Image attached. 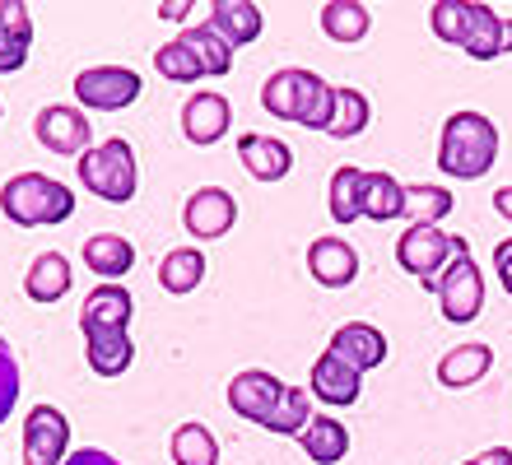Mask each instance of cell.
<instances>
[{
	"label": "cell",
	"instance_id": "1",
	"mask_svg": "<svg viewBox=\"0 0 512 465\" xmlns=\"http://www.w3.org/2000/svg\"><path fill=\"white\" fill-rule=\"evenodd\" d=\"M261 107L280 121H298V126H308V131H326L331 117H336V89L322 84L303 66H284L266 80Z\"/></svg>",
	"mask_w": 512,
	"mask_h": 465
},
{
	"label": "cell",
	"instance_id": "2",
	"mask_svg": "<svg viewBox=\"0 0 512 465\" xmlns=\"http://www.w3.org/2000/svg\"><path fill=\"white\" fill-rule=\"evenodd\" d=\"M499 159V126L485 112H452L443 121V140H438V168L447 177H485Z\"/></svg>",
	"mask_w": 512,
	"mask_h": 465
},
{
	"label": "cell",
	"instance_id": "3",
	"mask_svg": "<svg viewBox=\"0 0 512 465\" xmlns=\"http://www.w3.org/2000/svg\"><path fill=\"white\" fill-rule=\"evenodd\" d=\"M0 210L19 228H52L75 214V191L42 173H19L0 186Z\"/></svg>",
	"mask_w": 512,
	"mask_h": 465
},
{
	"label": "cell",
	"instance_id": "4",
	"mask_svg": "<svg viewBox=\"0 0 512 465\" xmlns=\"http://www.w3.org/2000/svg\"><path fill=\"white\" fill-rule=\"evenodd\" d=\"M80 182L89 186L98 200H108V205H126V200H135V186H140L135 149L126 145L122 135L103 140L98 149L80 154Z\"/></svg>",
	"mask_w": 512,
	"mask_h": 465
},
{
	"label": "cell",
	"instance_id": "5",
	"mask_svg": "<svg viewBox=\"0 0 512 465\" xmlns=\"http://www.w3.org/2000/svg\"><path fill=\"white\" fill-rule=\"evenodd\" d=\"M424 289L438 293V307H443V317L452 326H466V321L480 317V307H485V279H480V266H475V256H471V242H461L452 266L433 279V284H424Z\"/></svg>",
	"mask_w": 512,
	"mask_h": 465
},
{
	"label": "cell",
	"instance_id": "6",
	"mask_svg": "<svg viewBox=\"0 0 512 465\" xmlns=\"http://www.w3.org/2000/svg\"><path fill=\"white\" fill-rule=\"evenodd\" d=\"M461 242L466 238H452V233H443L438 224H410L401 233V242H396V266H401L405 275H415L419 284H433V279L452 266V256L461 252Z\"/></svg>",
	"mask_w": 512,
	"mask_h": 465
},
{
	"label": "cell",
	"instance_id": "7",
	"mask_svg": "<svg viewBox=\"0 0 512 465\" xmlns=\"http://www.w3.org/2000/svg\"><path fill=\"white\" fill-rule=\"evenodd\" d=\"M140 93H145V84L126 66H89L75 75V98L84 107H98V112H122Z\"/></svg>",
	"mask_w": 512,
	"mask_h": 465
},
{
	"label": "cell",
	"instance_id": "8",
	"mask_svg": "<svg viewBox=\"0 0 512 465\" xmlns=\"http://www.w3.org/2000/svg\"><path fill=\"white\" fill-rule=\"evenodd\" d=\"M70 424L56 405H33L24 419V465H66Z\"/></svg>",
	"mask_w": 512,
	"mask_h": 465
},
{
	"label": "cell",
	"instance_id": "9",
	"mask_svg": "<svg viewBox=\"0 0 512 465\" xmlns=\"http://www.w3.org/2000/svg\"><path fill=\"white\" fill-rule=\"evenodd\" d=\"M182 224H187L191 238L215 242L238 224V200H233L224 186H201V191H191L187 205H182Z\"/></svg>",
	"mask_w": 512,
	"mask_h": 465
},
{
	"label": "cell",
	"instance_id": "10",
	"mask_svg": "<svg viewBox=\"0 0 512 465\" xmlns=\"http://www.w3.org/2000/svg\"><path fill=\"white\" fill-rule=\"evenodd\" d=\"M280 400H284V382L266 368H247L229 382V410L238 414V419H247V424H256V428L275 414Z\"/></svg>",
	"mask_w": 512,
	"mask_h": 465
},
{
	"label": "cell",
	"instance_id": "11",
	"mask_svg": "<svg viewBox=\"0 0 512 465\" xmlns=\"http://www.w3.org/2000/svg\"><path fill=\"white\" fill-rule=\"evenodd\" d=\"M33 131H38L42 149H52V154H89V135H94L80 107H61V103L42 107Z\"/></svg>",
	"mask_w": 512,
	"mask_h": 465
},
{
	"label": "cell",
	"instance_id": "12",
	"mask_svg": "<svg viewBox=\"0 0 512 465\" xmlns=\"http://www.w3.org/2000/svg\"><path fill=\"white\" fill-rule=\"evenodd\" d=\"M308 391L322 405H359V396H364V372L350 368L345 359H336V354H322V359L312 363V377H308Z\"/></svg>",
	"mask_w": 512,
	"mask_h": 465
},
{
	"label": "cell",
	"instance_id": "13",
	"mask_svg": "<svg viewBox=\"0 0 512 465\" xmlns=\"http://www.w3.org/2000/svg\"><path fill=\"white\" fill-rule=\"evenodd\" d=\"M233 107L224 93H191L187 107H182V131H187L191 145H215L229 135Z\"/></svg>",
	"mask_w": 512,
	"mask_h": 465
},
{
	"label": "cell",
	"instance_id": "14",
	"mask_svg": "<svg viewBox=\"0 0 512 465\" xmlns=\"http://www.w3.org/2000/svg\"><path fill=\"white\" fill-rule=\"evenodd\" d=\"M238 159L243 168L256 177V182H284V177L294 173V149L275 140V135H238Z\"/></svg>",
	"mask_w": 512,
	"mask_h": 465
},
{
	"label": "cell",
	"instance_id": "15",
	"mask_svg": "<svg viewBox=\"0 0 512 465\" xmlns=\"http://www.w3.org/2000/svg\"><path fill=\"white\" fill-rule=\"evenodd\" d=\"M89 340V368L98 377H122L135 363V345H131V326H80Z\"/></svg>",
	"mask_w": 512,
	"mask_h": 465
},
{
	"label": "cell",
	"instance_id": "16",
	"mask_svg": "<svg viewBox=\"0 0 512 465\" xmlns=\"http://www.w3.org/2000/svg\"><path fill=\"white\" fill-rule=\"evenodd\" d=\"M326 354H336V359H345L359 372L382 368V363H387V335H382L378 326H368V321H350V326H340V331L331 335V349H326Z\"/></svg>",
	"mask_w": 512,
	"mask_h": 465
},
{
	"label": "cell",
	"instance_id": "17",
	"mask_svg": "<svg viewBox=\"0 0 512 465\" xmlns=\"http://www.w3.org/2000/svg\"><path fill=\"white\" fill-rule=\"evenodd\" d=\"M308 275L322 289H345L359 275V252L345 238H317L308 247Z\"/></svg>",
	"mask_w": 512,
	"mask_h": 465
},
{
	"label": "cell",
	"instance_id": "18",
	"mask_svg": "<svg viewBox=\"0 0 512 465\" xmlns=\"http://www.w3.org/2000/svg\"><path fill=\"white\" fill-rule=\"evenodd\" d=\"M33 47V14L24 0H0V75L24 70Z\"/></svg>",
	"mask_w": 512,
	"mask_h": 465
},
{
	"label": "cell",
	"instance_id": "19",
	"mask_svg": "<svg viewBox=\"0 0 512 465\" xmlns=\"http://www.w3.org/2000/svg\"><path fill=\"white\" fill-rule=\"evenodd\" d=\"M489 368H494V349L471 340V345L447 349L443 359H438V382H443L447 391H466V386H475Z\"/></svg>",
	"mask_w": 512,
	"mask_h": 465
},
{
	"label": "cell",
	"instance_id": "20",
	"mask_svg": "<svg viewBox=\"0 0 512 465\" xmlns=\"http://www.w3.org/2000/svg\"><path fill=\"white\" fill-rule=\"evenodd\" d=\"M210 28L229 47H247V42L261 38V10L252 0H215L210 5Z\"/></svg>",
	"mask_w": 512,
	"mask_h": 465
},
{
	"label": "cell",
	"instance_id": "21",
	"mask_svg": "<svg viewBox=\"0 0 512 465\" xmlns=\"http://www.w3.org/2000/svg\"><path fill=\"white\" fill-rule=\"evenodd\" d=\"M298 438H303V452L317 465H340L350 456V428L340 424V419H331V414H312Z\"/></svg>",
	"mask_w": 512,
	"mask_h": 465
},
{
	"label": "cell",
	"instance_id": "22",
	"mask_svg": "<svg viewBox=\"0 0 512 465\" xmlns=\"http://www.w3.org/2000/svg\"><path fill=\"white\" fill-rule=\"evenodd\" d=\"M80 256L98 279H122L126 270L135 266V247L122 238V233H94V238H84Z\"/></svg>",
	"mask_w": 512,
	"mask_h": 465
},
{
	"label": "cell",
	"instance_id": "23",
	"mask_svg": "<svg viewBox=\"0 0 512 465\" xmlns=\"http://www.w3.org/2000/svg\"><path fill=\"white\" fill-rule=\"evenodd\" d=\"M24 293L33 303H61L70 293V261L61 252H42L24 275Z\"/></svg>",
	"mask_w": 512,
	"mask_h": 465
},
{
	"label": "cell",
	"instance_id": "24",
	"mask_svg": "<svg viewBox=\"0 0 512 465\" xmlns=\"http://www.w3.org/2000/svg\"><path fill=\"white\" fill-rule=\"evenodd\" d=\"M135 303L122 284H98L80 307V326H131Z\"/></svg>",
	"mask_w": 512,
	"mask_h": 465
},
{
	"label": "cell",
	"instance_id": "25",
	"mask_svg": "<svg viewBox=\"0 0 512 465\" xmlns=\"http://www.w3.org/2000/svg\"><path fill=\"white\" fill-rule=\"evenodd\" d=\"M368 168H354V163H345V168H336L331 173V219L336 224H354L359 214H364V191H368Z\"/></svg>",
	"mask_w": 512,
	"mask_h": 465
},
{
	"label": "cell",
	"instance_id": "26",
	"mask_svg": "<svg viewBox=\"0 0 512 465\" xmlns=\"http://www.w3.org/2000/svg\"><path fill=\"white\" fill-rule=\"evenodd\" d=\"M461 52L471 56V61H494V56H503V19L494 5H471V28H466Z\"/></svg>",
	"mask_w": 512,
	"mask_h": 465
},
{
	"label": "cell",
	"instance_id": "27",
	"mask_svg": "<svg viewBox=\"0 0 512 465\" xmlns=\"http://www.w3.org/2000/svg\"><path fill=\"white\" fill-rule=\"evenodd\" d=\"M368 28H373V14L359 0H331V5H322V33L331 42H364Z\"/></svg>",
	"mask_w": 512,
	"mask_h": 465
},
{
	"label": "cell",
	"instance_id": "28",
	"mask_svg": "<svg viewBox=\"0 0 512 465\" xmlns=\"http://www.w3.org/2000/svg\"><path fill=\"white\" fill-rule=\"evenodd\" d=\"M168 452H173V465H219V442H215V433H210L205 424L173 428Z\"/></svg>",
	"mask_w": 512,
	"mask_h": 465
},
{
	"label": "cell",
	"instance_id": "29",
	"mask_svg": "<svg viewBox=\"0 0 512 465\" xmlns=\"http://www.w3.org/2000/svg\"><path fill=\"white\" fill-rule=\"evenodd\" d=\"M401 214H405V186L391 173H373L368 177V191H364V219L391 224V219H401Z\"/></svg>",
	"mask_w": 512,
	"mask_h": 465
},
{
	"label": "cell",
	"instance_id": "30",
	"mask_svg": "<svg viewBox=\"0 0 512 465\" xmlns=\"http://www.w3.org/2000/svg\"><path fill=\"white\" fill-rule=\"evenodd\" d=\"M205 279V256L196 247H177L159 261V284L168 293H191Z\"/></svg>",
	"mask_w": 512,
	"mask_h": 465
},
{
	"label": "cell",
	"instance_id": "31",
	"mask_svg": "<svg viewBox=\"0 0 512 465\" xmlns=\"http://www.w3.org/2000/svg\"><path fill=\"white\" fill-rule=\"evenodd\" d=\"M312 419V391H298V386H284V400L275 405V414H270L266 433H280V438H298L303 428H308Z\"/></svg>",
	"mask_w": 512,
	"mask_h": 465
},
{
	"label": "cell",
	"instance_id": "32",
	"mask_svg": "<svg viewBox=\"0 0 512 465\" xmlns=\"http://www.w3.org/2000/svg\"><path fill=\"white\" fill-rule=\"evenodd\" d=\"M368 117H373V107H368V93L359 89H336V117H331V126H326V135L331 140H350V135H359L368 126Z\"/></svg>",
	"mask_w": 512,
	"mask_h": 465
},
{
	"label": "cell",
	"instance_id": "33",
	"mask_svg": "<svg viewBox=\"0 0 512 465\" xmlns=\"http://www.w3.org/2000/svg\"><path fill=\"white\" fill-rule=\"evenodd\" d=\"M154 66H159V75L163 80H173V84H196V80H205V66H201V56L191 52L182 38H173V42H163L159 52H154Z\"/></svg>",
	"mask_w": 512,
	"mask_h": 465
},
{
	"label": "cell",
	"instance_id": "34",
	"mask_svg": "<svg viewBox=\"0 0 512 465\" xmlns=\"http://www.w3.org/2000/svg\"><path fill=\"white\" fill-rule=\"evenodd\" d=\"M182 42H187L191 52L201 56V66H205V75H229L233 70V47L224 38H219L210 24H196V28H187L182 33Z\"/></svg>",
	"mask_w": 512,
	"mask_h": 465
},
{
	"label": "cell",
	"instance_id": "35",
	"mask_svg": "<svg viewBox=\"0 0 512 465\" xmlns=\"http://www.w3.org/2000/svg\"><path fill=\"white\" fill-rule=\"evenodd\" d=\"M405 214L415 224H438L452 214V191L447 186H405Z\"/></svg>",
	"mask_w": 512,
	"mask_h": 465
},
{
	"label": "cell",
	"instance_id": "36",
	"mask_svg": "<svg viewBox=\"0 0 512 465\" xmlns=\"http://www.w3.org/2000/svg\"><path fill=\"white\" fill-rule=\"evenodd\" d=\"M429 24L443 42L461 47V42H466V28H471V0H438L429 10Z\"/></svg>",
	"mask_w": 512,
	"mask_h": 465
},
{
	"label": "cell",
	"instance_id": "37",
	"mask_svg": "<svg viewBox=\"0 0 512 465\" xmlns=\"http://www.w3.org/2000/svg\"><path fill=\"white\" fill-rule=\"evenodd\" d=\"M14 405H19V363H14L10 345L0 335V424L14 414Z\"/></svg>",
	"mask_w": 512,
	"mask_h": 465
},
{
	"label": "cell",
	"instance_id": "38",
	"mask_svg": "<svg viewBox=\"0 0 512 465\" xmlns=\"http://www.w3.org/2000/svg\"><path fill=\"white\" fill-rule=\"evenodd\" d=\"M494 275H499L503 293H508V298H512V238L494 247Z\"/></svg>",
	"mask_w": 512,
	"mask_h": 465
},
{
	"label": "cell",
	"instance_id": "39",
	"mask_svg": "<svg viewBox=\"0 0 512 465\" xmlns=\"http://www.w3.org/2000/svg\"><path fill=\"white\" fill-rule=\"evenodd\" d=\"M66 465H122V461H117V456H108V452H98V447H84V452L66 456Z\"/></svg>",
	"mask_w": 512,
	"mask_h": 465
},
{
	"label": "cell",
	"instance_id": "40",
	"mask_svg": "<svg viewBox=\"0 0 512 465\" xmlns=\"http://www.w3.org/2000/svg\"><path fill=\"white\" fill-rule=\"evenodd\" d=\"M461 465H512V447H489V452L471 456V461H461Z\"/></svg>",
	"mask_w": 512,
	"mask_h": 465
},
{
	"label": "cell",
	"instance_id": "41",
	"mask_svg": "<svg viewBox=\"0 0 512 465\" xmlns=\"http://www.w3.org/2000/svg\"><path fill=\"white\" fill-rule=\"evenodd\" d=\"M494 210H499L503 219L512 224V186H499V191H494Z\"/></svg>",
	"mask_w": 512,
	"mask_h": 465
},
{
	"label": "cell",
	"instance_id": "42",
	"mask_svg": "<svg viewBox=\"0 0 512 465\" xmlns=\"http://www.w3.org/2000/svg\"><path fill=\"white\" fill-rule=\"evenodd\" d=\"M191 0H177V5H159V19H187Z\"/></svg>",
	"mask_w": 512,
	"mask_h": 465
},
{
	"label": "cell",
	"instance_id": "43",
	"mask_svg": "<svg viewBox=\"0 0 512 465\" xmlns=\"http://www.w3.org/2000/svg\"><path fill=\"white\" fill-rule=\"evenodd\" d=\"M503 56H512V19H503Z\"/></svg>",
	"mask_w": 512,
	"mask_h": 465
}]
</instances>
